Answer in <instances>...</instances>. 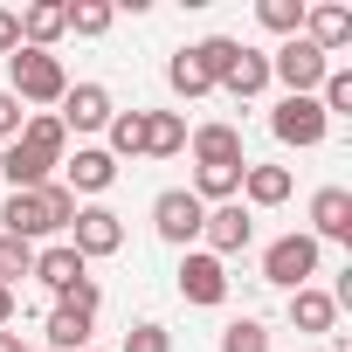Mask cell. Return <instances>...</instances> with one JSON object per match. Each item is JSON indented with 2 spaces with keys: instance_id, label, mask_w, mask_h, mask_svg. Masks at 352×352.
Here are the masks:
<instances>
[{
  "instance_id": "cell-1",
  "label": "cell",
  "mask_w": 352,
  "mask_h": 352,
  "mask_svg": "<svg viewBox=\"0 0 352 352\" xmlns=\"http://www.w3.org/2000/svg\"><path fill=\"white\" fill-rule=\"evenodd\" d=\"M63 90H69V76L49 49H14L8 56V97L14 104H63Z\"/></svg>"
},
{
  "instance_id": "cell-2",
  "label": "cell",
  "mask_w": 352,
  "mask_h": 352,
  "mask_svg": "<svg viewBox=\"0 0 352 352\" xmlns=\"http://www.w3.org/2000/svg\"><path fill=\"white\" fill-rule=\"evenodd\" d=\"M324 69H331V56H318L304 35H290L276 56H270V76L290 90V97H318V83H324Z\"/></svg>"
},
{
  "instance_id": "cell-3",
  "label": "cell",
  "mask_w": 352,
  "mask_h": 352,
  "mask_svg": "<svg viewBox=\"0 0 352 352\" xmlns=\"http://www.w3.org/2000/svg\"><path fill=\"white\" fill-rule=\"evenodd\" d=\"M263 276H270L276 290H304V283L318 276V242H311V235H276V242L263 249Z\"/></svg>"
},
{
  "instance_id": "cell-4",
  "label": "cell",
  "mask_w": 352,
  "mask_h": 352,
  "mask_svg": "<svg viewBox=\"0 0 352 352\" xmlns=\"http://www.w3.org/2000/svg\"><path fill=\"white\" fill-rule=\"evenodd\" d=\"M270 131H276V145H297V152H311V145H324L331 118L318 111V97H283V104L270 111Z\"/></svg>"
},
{
  "instance_id": "cell-5",
  "label": "cell",
  "mask_w": 352,
  "mask_h": 352,
  "mask_svg": "<svg viewBox=\"0 0 352 352\" xmlns=\"http://www.w3.org/2000/svg\"><path fill=\"white\" fill-rule=\"evenodd\" d=\"M201 221H208V208H201L187 187H166V194L152 201V228H159V242H173V249L201 242Z\"/></svg>"
},
{
  "instance_id": "cell-6",
  "label": "cell",
  "mask_w": 352,
  "mask_h": 352,
  "mask_svg": "<svg viewBox=\"0 0 352 352\" xmlns=\"http://www.w3.org/2000/svg\"><path fill=\"white\" fill-rule=\"evenodd\" d=\"M69 249H76L83 263L118 256V249H124V221H118L111 208H76V221H69Z\"/></svg>"
},
{
  "instance_id": "cell-7",
  "label": "cell",
  "mask_w": 352,
  "mask_h": 352,
  "mask_svg": "<svg viewBox=\"0 0 352 352\" xmlns=\"http://www.w3.org/2000/svg\"><path fill=\"white\" fill-rule=\"evenodd\" d=\"M180 297L214 311V304L228 297V263H221V256H208V249H187V256H180Z\"/></svg>"
},
{
  "instance_id": "cell-8",
  "label": "cell",
  "mask_w": 352,
  "mask_h": 352,
  "mask_svg": "<svg viewBox=\"0 0 352 352\" xmlns=\"http://www.w3.org/2000/svg\"><path fill=\"white\" fill-rule=\"evenodd\" d=\"M0 235H14V242H42V235H63L56 221H49V201H42V187L35 194H8L0 201Z\"/></svg>"
},
{
  "instance_id": "cell-9",
  "label": "cell",
  "mask_w": 352,
  "mask_h": 352,
  "mask_svg": "<svg viewBox=\"0 0 352 352\" xmlns=\"http://www.w3.org/2000/svg\"><path fill=\"white\" fill-rule=\"evenodd\" d=\"M111 111H118V104H111V90H104V83H69L56 118H63V131H104V124H111Z\"/></svg>"
},
{
  "instance_id": "cell-10",
  "label": "cell",
  "mask_w": 352,
  "mask_h": 352,
  "mask_svg": "<svg viewBox=\"0 0 352 352\" xmlns=\"http://www.w3.org/2000/svg\"><path fill=\"white\" fill-rule=\"evenodd\" d=\"M249 235H256V221H249V208H242V201H228V208H208V221H201V242H208V256H242V249H249Z\"/></svg>"
},
{
  "instance_id": "cell-11",
  "label": "cell",
  "mask_w": 352,
  "mask_h": 352,
  "mask_svg": "<svg viewBox=\"0 0 352 352\" xmlns=\"http://www.w3.org/2000/svg\"><path fill=\"white\" fill-rule=\"evenodd\" d=\"M311 242H352V194L345 187H318L311 194Z\"/></svg>"
},
{
  "instance_id": "cell-12",
  "label": "cell",
  "mask_w": 352,
  "mask_h": 352,
  "mask_svg": "<svg viewBox=\"0 0 352 352\" xmlns=\"http://www.w3.org/2000/svg\"><path fill=\"white\" fill-rule=\"evenodd\" d=\"M90 324H97V311L56 297V311H49V324H42V338H49L42 352H90Z\"/></svg>"
},
{
  "instance_id": "cell-13",
  "label": "cell",
  "mask_w": 352,
  "mask_h": 352,
  "mask_svg": "<svg viewBox=\"0 0 352 352\" xmlns=\"http://www.w3.org/2000/svg\"><path fill=\"white\" fill-rule=\"evenodd\" d=\"M304 42L318 56H338L352 42V8H338V0H318V8H304Z\"/></svg>"
},
{
  "instance_id": "cell-14",
  "label": "cell",
  "mask_w": 352,
  "mask_h": 352,
  "mask_svg": "<svg viewBox=\"0 0 352 352\" xmlns=\"http://www.w3.org/2000/svg\"><path fill=\"white\" fill-rule=\"evenodd\" d=\"M63 173H69V194H104L111 180H118V159L104 152V145H76V159H63Z\"/></svg>"
},
{
  "instance_id": "cell-15",
  "label": "cell",
  "mask_w": 352,
  "mask_h": 352,
  "mask_svg": "<svg viewBox=\"0 0 352 352\" xmlns=\"http://www.w3.org/2000/svg\"><path fill=\"white\" fill-rule=\"evenodd\" d=\"M0 180H8V194H35V187H49V159L14 138V145H0Z\"/></svg>"
},
{
  "instance_id": "cell-16",
  "label": "cell",
  "mask_w": 352,
  "mask_h": 352,
  "mask_svg": "<svg viewBox=\"0 0 352 352\" xmlns=\"http://www.w3.org/2000/svg\"><path fill=\"white\" fill-rule=\"evenodd\" d=\"M83 276H90V263H83L69 242H56V249H35V283H49L56 297H69Z\"/></svg>"
},
{
  "instance_id": "cell-17",
  "label": "cell",
  "mask_w": 352,
  "mask_h": 352,
  "mask_svg": "<svg viewBox=\"0 0 352 352\" xmlns=\"http://www.w3.org/2000/svg\"><path fill=\"white\" fill-rule=\"evenodd\" d=\"M56 35H69V8H63V0H35V8H21V49H49Z\"/></svg>"
},
{
  "instance_id": "cell-18",
  "label": "cell",
  "mask_w": 352,
  "mask_h": 352,
  "mask_svg": "<svg viewBox=\"0 0 352 352\" xmlns=\"http://www.w3.org/2000/svg\"><path fill=\"white\" fill-rule=\"evenodd\" d=\"M221 90H228L235 104L263 97V90H270V56H263V49H242V56H235V69L221 76Z\"/></svg>"
},
{
  "instance_id": "cell-19",
  "label": "cell",
  "mask_w": 352,
  "mask_h": 352,
  "mask_svg": "<svg viewBox=\"0 0 352 352\" xmlns=\"http://www.w3.org/2000/svg\"><path fill=\"white\" fill-rule=\"evenodd\" d=\"M242 201L249 208H283L290 201V166H249L242 173Z\"/></svg>"
},
{
  "instance_id": "cell-20",
  "label": "cell",
  "mask_w": 352,
  "mask_h": 352,
  "mask_svg": "<svg viewBox=\"0 0 352 352\" xmlns=\"http://www.w3.org/2000/svg\"><path fill=\"white\" fill-rule=\"evenodd\" d=\"M187 152V118L180 111H145V159H173Z\"/></svg>"
},
{
  "instance_id": "cell-21",
  "label": "cell",
  "mask_w": 352,
  "mask_h": 352,
  "mask_svg": "<svg viewBox=\"0 0 352 352\" xmlns=\"http://www.w3.org/2000/svg\"><path fill=\"white\" fill-rule=\"evenodd\" d=\"M21 145H35L49 166H63V159H69V131H63V118H56V111H35V118L21 124Z\"/></svg>"
},
{
  "instance_id": "cell-22",
  "label": "cell",
  "mask_w": 352,
  "mask_h": 352,
  "mask_svg": "<svg viewBox=\"0 0 352 352\" xmlns=\"http://www.w3.org/2000/svg\"><path fill=\"white\" fill-rule=\"evenodd\" d=\"M194 159L201 166H242V131L235 124H201L194 131Z\"/></svg>"
},
{
  "instance_id": "cell-23",
  "label": "cell",
  "mask_w": 352,
  "mask_h": 352,
  "mask_svg": "<svg viewBox=\"0 0 352 352\" xmlns=\"http://www.w3.org/2000/svg\"><path fill=\"white\" fill-rule=\"evenodd\" d=\"M290 324L297 331H331L338 324V304H331V290H290Z\"/></svg>"
},
{
  "instance_id": "cell-24",
  "label": "cell",
  "mask_w": 352,
  "mask_h": 352,
  "mask_svg": "<svg viewBox=\"0 0 352 352\" xmlns=\"http://www.w3.org/2000/svg\"><path fill=\"white\" fill-rule=\"evenodd\" d=\"M187 56H194V69H201V76H208V83L221 90V76L235 69V56H242V42H235V35H208V42H194Z\"/></svg>"
},
{
  "instance_id": "cell-25",
  "label": "cell",
  "mask_w": 352,
  "mask_h": 352,
  "mask_svg": "<svg viewBox=\"0 0 352 352\" xmlns=\"http://www.w3.org/2000/svg\"><path fill=\"white\" fill-rule=\"evenodd\" d=\"M104 131H111V145H104L111 159H138L145 152V111H111Z\"/></svg>"
},
{
  "instance_id": "cell-26",
  "label": "cell",
  "mask_w": 352,
  "mask_h": 352,
  "mask_svg": "<svg viewBox=\"0 0 352 352\" xmlns=\"http://www.w3.org/2000/svg\"><path fill=\"white\" fill-rule=\"evenodd\" d=\"M256 21L290 42V35H304V0H256Z\"/></svg>"
},
{
  "instance_id": "cell-27",
  "label": "cell",
  "mask_w": 352,
  "mask_h": 352,
  "mask_svg": "<svg viewBox=\"0 0 352 352\" xmlns=\"http://www.w3.org/2000/svg\"><path fill=\"white\" fill-rule=\"evenodd\" d=\"M63 8H69V35H104V28L118 21L111 0H63Z\"/></svg>"
},
{
  "instance_id": "cell-28",
  "label": "cell",
  "mask_w": 352,
  "mask_h": 352,
  "mask_svg": "<svg viewBox=\"0 0 352 352\" xmlns=\"http://www.w3.org/2000/svg\"><path fill=\"white\" fill-rule=\"evenodd\" d=\"M221 352H270V324L263 318H235L221 331Z\"/></svg>"
},
{
  "instance_id": "cell-29",
  "label": "cell",
  "mask_w": 352,
  "mask_h": 352,
  "mask_svg": "<svg viewBox=\"0 0 352 352\" xmlns=\"http://www.w3.org/2000/svg\"><path fill=\"white\" fill-rule=\"evenodd\" d=\"M21 276H35V249L28 242H14V235H0V283H21Z\"/></svg>"
},
{
  "instance_id": "cell-30",
  "label": "cell",
  "mask_w": 352,
  "mask_h": 352,
  "mask_svg": "<svg viewBox=\"0 0 352 352\" xmlns=\"http://www.w3.org/2000/svg\"><path fill=\"white\" fill-rule=\"evenodd\" d=\"M166 83H173V97H208V90H214V83H208V76L194 69V56H187V49L166 63Z\"/></svg>"
},
{
  "instance_id": "cell-31",
  "label": "cell",
  "mask_w": 352,
  "mask_h": 352,
  "mask_svg": "<svg viewBox=\"0 0 352 352\" xmlns=\"http://www.w3.org/2000/svg\"><path fill=\"white\" fill-rule=\"evenodd\" d=\"M118 352H173V331L145 318V324H131V331H124V345H118Z\"/></svg>"
},
{
  "instance_id": "cell-32",
  "label": "cell",
  "mask_w": 352,
  "mask_h": 352,
  "mask_svg": "<svg viewBox=\"0 0 352 352\" xmlns=\"http://www.w3.org/2000/svg\"><path fill=\"white\" fill-rule=\"evenodd\" d=\"M42 201H49V221L69 235V221H76V194H69L63 180H49V187H42Z\"/></svg>"
},
{
  "instance_id": "cell-33",
  "label": "cell",
  "mask_w": 352,
  "mask_h": 352,
  "mask_svg": "<svg viewBox=\"0 0 352 352\" xmlns=\"http://www.w3.org/2000/svg\"><path fill=\"white\" fill-rule=\"evenodd\" d=\"M21 124H28V111H21L8 90H0V145H14V138H21Z\"/></svg>"
},
{
  "instance_id": "cell-34",
  "label": "cell",
  "mask_w": 352,
  "mask_h": 352,
  "mask_svg": "<svg viewBox=\"0 0 352 352\" xmlns=\"http://www.w3.org/2000/svg\"><path fill=\"white\" fill-rule=\"evenodd\" d=\"M14 49H21V14L0 8V56H14Z\"/></svg>"
},
{
  "instance_id": "cell-35",
  "label": "cell",
  "mask_w": 352,
  "mask_h": 352,
  "mask_svg": "<svg viewBox=\"0 0 352 352\" xmlns=\"http://www.w3.org/2000/svg\"><path fill=\"white\" fill-rule=\"evenodd\" d=\"M8 324H14V290L0 283V331H8Z\"/></svg>"
},
{
  "instance_id": "cell-36",
  "label": "cell",
  "mask_w": 352,
  "mask_h": 352,
  "mask_svg": "<svg viewBox=\"0 0 352 352\" xmlns=\"http://www.w3.org/2000/svg\"><path fill=\"white\" fill-rule=\"evenodd\" d=\"M0 352H28V345H21V338H14V331H0Z\"/></svg>"
}]
</instances>
